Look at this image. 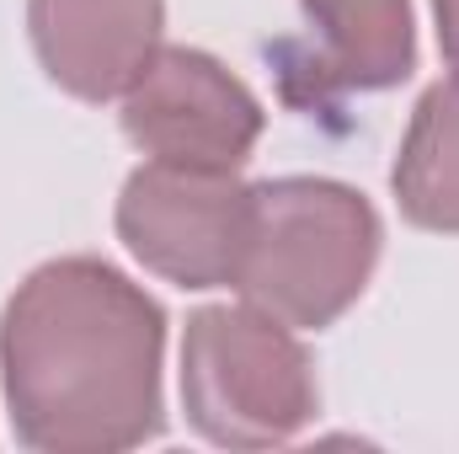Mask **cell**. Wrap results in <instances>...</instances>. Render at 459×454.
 Wrapping results in <instances>:
<instances>
[{
	"mask_svg": "<svg viewBox=\"0 0 459 454\" xmlns=\"http://www.w3.org/2000/svg\"><path fill=\"white\" fill-rule=\"evenodd\" d=\"M166 316L102 257L27 273L0 316V385L38 454H117L166 428Z\"/></svg>",
	"mask_w": 459,
	"mask_h": 454,
	"instance_id": "1",
	"label": "cell"
},
{
	"mask_svg": "<svg viewBox=\"0 0 459 454\" xmlns=\"http://www.w3.org/2000/svg\"><path fill=\"white\" fill-rule=\"evenodd\" d=\"M379 246V214L358 188L332 177H273L251 188V230L230 289L294 332H321L358 305Z\"/></svg>",
	"mask_w": 459,
	"mask_h": 454,
	"instance_id": "2",
	"label": "cell"
},
{
	"mask_svg": "<svg viewBox=\"0 0 459 454\" xmlns=\"http://www.w3.org/2000/svg\"><path fill=\"white\" fill-rule=\"evenodd\" d=\"M182 406L220 450H273L316 417L321 385L294 327L256 305H209L187 316Z\"/></svg>",
	"mask_w": 459,
	"mask_h": 454,
	"instance_id": "3",
	"label": "cell"
},
{
	"mask_svg": "<svg viewBox=\"0 0 459 454\" xmlns=\"http://www.w3.org/2000/svg\"><path fill=\"white\" fill-rule=\"evenodd\" d=\"M251 230V188L235 171L144 161L117 198V240L177 289L235 284Z\"/></svg>",
	"mask_w": 459,
	"mask_h": 454,
	"instance_id": "4",
	"label": "cell"
},
{
	"mask_svg": "<svg viewBox=\"0 0 459 454\" xmlns=\"http://www.w3.org/2000/svg\"><path fill=\"white\" fill-rule=\"evenodd\" d=\"M262 102L204 48H155L123 92V134L166 166L240 171L262 139Z\"/></svg>",
	"mask_w": 459,
	"mask_h": 454,
	"instance_id": "5",
	"label": "cell"
},
{
	"mask_svg": "<svg viewBox=\"0 0 459 454\" xmlns=\"http://www.w3.org/2000/svg\"><path fill=\"white\" fill-rule=\"evenodd\" d=\"M305 43H283V92L326 108L352 92H390L417 70L411 0H299Z\"/></svg>",
	"mask_w": 459,
	"mask_h": 454,
	"instance_id": "6",
	"label": "cell"
},
{
	"mask_svg": "<svg viewBox=\"0 0 459 454\" xmlns=\"http://www.w3.org/2000/svg\"><path fill=\"white\" fill-rule=\"evenodd\" d=\"M160 27V0H27V32L43 75L81 102L123 97L155 59Z\"/></svg>",
	"mask_w": 459,
	"mask_h": 454,
	"instance_id": "7",
	"label": "cell"
},
{
	"mask_svg": "<svg viewBox=\"0 0 459 454\" xmlns=\"http://www.w3.org/2000/svg\"><path fill=\"white\" fill-rule=\"evenodd\" d=\"M390 188L417 230L459 235V65L411 108Z\"/></svg>",
	"mask_w": 459,
	"mask_h": 454,
	"instance_id": "8",
	"label": "cell"
},
{
	"mask_svg": "<svg viewBox=\"0 0 459 454\" xmlns=\"http://www.w3.org/2000/svg\"><path fill=\"white\" fill-rule=\"evenodd\" d=\"M433 16H438V48H444V59L459 65V0H433Z\"/></svg>",
	"mask_w": 459,
	"mask_h": 454,
	"instance_id": "9",
	"label": "cell"
}]
</instances>
